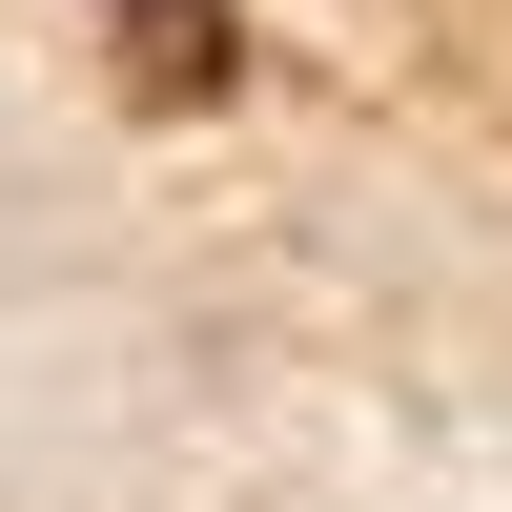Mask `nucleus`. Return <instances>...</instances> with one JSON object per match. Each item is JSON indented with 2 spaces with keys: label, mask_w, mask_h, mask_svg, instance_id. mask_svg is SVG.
I'll return each mask as SVG.
<instances>
[{
  "label": "nucleus",
  "mask_w": 512,
  "mask_h": 512,
  "mask_svg": "<svg viewBox=\"0 0 512 512\" xmlns=\"http://www.w3.org/2000/svg\"><path fill=\"white\" fill-rule=\"evenodd\" d=\"M103 41H123V82H144V103H226V62H246L226 0H103Z\"/></svg>",
  "instance_id": "f257e3e1"
}]
</instances>
